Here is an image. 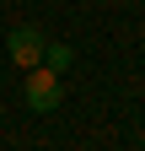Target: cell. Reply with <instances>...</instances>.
Wrapping results in <instances>:
<instances>
[{"label": "cell", "mask_w": 145, "mask_h": 151, "mask_svg": "<svg viewBox=\"0 0 145 151\" xmlns=\"http://www.w3.org/2000/svg\"><path fill=\"white\" fill-rule=\"evenodd\" d=\"M22 97H27V108H32V113H54V108H59V97H65V92H59V70L32 65V76H27V92H22Z\"/></svg>", "instance_id": "6da1fadb"}, {"label": "cell", "mask_w": 145, "mask_h": 151, "mask_svg": "<svg viewBox=\"0 0 145 151\" xmlns=\"http://www.w3.org/2000/svg\"><path fill=\"white\" fill-rule=\"evenodd\" d=\"M43 43H48V38L32 27V22L11 27V38H6V49H11V65H16V70H32V65H43Z\"/></svg>", "instance_id": "7a4b0ae2"}, {"label": "cell", "mask_w": 145, "mask_h": 151, "mask_svg": "<svg viewBox=\"0 0 145 151\" xmlns=\"http://www.w3.org/2000/svg\"><path fill=\"white\" fill-rule=\"evenodd\" d=\"M70 60H75V49H70V43H43V65H48V70H59V76H65Z\"/></svg>", "instance_id": "3957f363"}]
</instances>
